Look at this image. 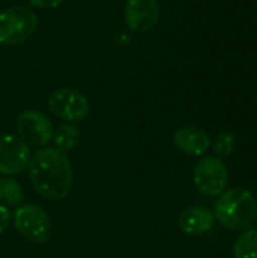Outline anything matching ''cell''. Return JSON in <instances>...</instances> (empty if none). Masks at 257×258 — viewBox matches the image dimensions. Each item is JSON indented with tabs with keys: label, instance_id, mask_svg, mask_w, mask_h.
I'll return each mask as SVG.
<instances>
[{
	"label": "cell",
	"instance_id": "obj_1",
	"mask_svg": "<svg viewBox=\"0 0 257 258\" xmlns=\"http://www.w3.org/2000/svg\"><path fill=\"white\" fill-rule=\"evenodd\" d=\"M27 169L33 189L44 198L59 201L71 192V163L68 157L55 147L38 150L30 157Z\"/></svg>",
	"mask_w": 257,
	"mask_h": 258
},
{
	"label": "cell",
	"instance_id": "obj_2",
	"mask_svg": "<svg viewBox=\"0 0 257 258\" xmlns=\"http://www.w3.org/2000/svg\"><path fill=\"white\" fill-rule=\"evenodd\" d=\"M214 216L227 230L250 227L257 218V201L245 189H230L218 195Z\"/></svg>",
	"mask_w": 257,
	"mask_h": 258
},
{
	"label": "cell",
	"instance_id": "obj_3",
	"mask_svg": "<svg viewBox=\"0 0 257 258\" xmlns=\"http://www.w3.org/2000/svg\"><path fill=\"white\" fill-rule=\"evenodd\" d=\"M38 27V17L26 6H14L0 12V44L18 45L27 41Z\"/></svg>",
	"mask_w": 257,
	"mask_h": 258
},
{
	"label": "cell",
	"instance_id": "obj_4",
	"mask_svg": "<svg viewBox=\"0 0 257 258\" xmlns=\"http://www.w3.org/2000/svg\"><path fill=\"white\" fill-rule=\"evenodd\" d=\"M14 225L21 237L32 243H45L52 234L50 218L36 204H24L14 213Z\"/></svg>",
	"mask_w": 257,
	"mask_h": 258
},
{
	"label": "cell",
	"instance_id": "obj_5",
	"mask_svg": "<svg viewBox=\"0 0 257 258\" xmlns=\"http://www.w3.org/2000/svg\"><path fill=\"white\" fill-rule=\"evenodd\" d=\"M48 109L61 119L77 122L89 115V101L76 89L58 88L48 97Z\"/></svg>",
	"mask_w": 257,
	"mask_h": 258
},
{
	"label": "cell",
	"instance_id": "obj_6",
	"mask_svg": "<svg viewBox=\"0 0 257 258\" xmlns=\"http://www.w3.org/2000/svg\"><path fill=\"white\" fill-rule=\"evenodd\" d=\"M229 181V172L220 157L208 156L194 168V183L206 197H218L224 192Z\"/></svg>",
	"mask_w": 257,
	"mask_h": 258
},
{
	"label": "cell",
	"instance_id": "obj_7",
	"mask_svg": "<svg viewBox=\"0 0 257 258\" xmlns=\"http://www.w3.org/2000/svg\"><path fill=\"white\" fill-rule=\"evenodd\" d=\"M18 136L32 147H44L53 139V125L50 119L38 110H24L15 122Z\"/></svg>",
	"mask_w": 257,
	"mask_h": 258
},
{
	"label": "cell",
	"instance_id": "obj_8",
	"mask_svg": "<svg viewBox=\"0 0 257 258\" xmlns=\"http://www.w3.org/2000/svg\"><path fill=\"white\" fill-rule=\"evenodd\" d=\"M30 150L26 142L14 135L0 136V174L15 175L23 172L30 162Z\"/></svg>",
	"mask_w": 257,
	"mask_h": 258
},
{
	"label": "cell",
	"instance_id": "obj_9",
	"mask_svg": "<svg viewBox=\"0 0 257 258\" xmlns=\"http://www.w3.org/2000/svg\"><path fill=\"white\" fill-rule=\"evenodd\" d=\"M161 15V6L158 0H127L124 6V20L132 32L151 30Z\"/></svg>",
	"mask_w": 257,
	"mask_h": 258
},
{
	"label": "cell",
	"instance_id": "obj_10",
	"mask_svg": "<svg viewBox=\"0 0 257 258\" xmlns=\"http://www.w3.org/2000/svg\"><path fill=\"white\" fill-rule=\"evenodd\" d=\"M173 139L176 147L188 156H203L211 147L209 135L195 125L180 127Z\"/></svg>",
	"mask_w": 257,
	"mask_h": 258
},
{
	"label": "cell",
	"instance_id": "obj_11",
	"mask_svg": "<svg viewBox=\"0 0 257 258\" xmlns=\"http://www.w3.org/2000/svg\"><path fill=\"white\" fill-rule=\"evenodd\" d=\"M215 216L206 207H192L185 210L179 218V228L189 236H200L214 227Z\"/></svg>",
	"mask_w": 257,
	"mask_h": 258
},
{
	"label": "cell",
	"instance_id": "obj_12",
	"mask_svg": "<svg viewBox=\"0 0 257 258\" xmlns=\"http://www.w3.org/2000/svg\"><path fill=\"white\" fill-rule=\"evenodd\" d=\"M80 141V130L77 128V125L74 124H64L61 125L56 133H53V142H55V148L65 153V151H71Z\"/></svg>",
	"mask_w": 257,
	"mask_h": 258
},
{
	"label": "cell",
	"instance_id": "obj_13",
	"mask_svg": "<svg viewBox=\"0 0 257 258\" xmlns=\"http://www.w3.org/2000/svg\"><path fill=\"white\" fill-rule=\"evenodd\" d=\"M24 192L18 181L3 175L0 177V203L6 206H17L23 201Z\"/></svg>",
	"mask_w": 257,
	"mask_h": 258
},
{
	"label": "cell",
	"instance_id": "obj_14",
	"mask_svg": "<svg viewBox=\"0 0 257 258\" xmlns=\"http://www.w3.org/2000/svg\"><path fill=\"white\" fill-rule=\"evenodd\" d=\"M235 258H257V230H248L241 234L235 243Z\"/></svg>",
	"mask_w": 257,
	"mask_h": 258
},
{
	"label": "cell",
	"instance_id": "obj_15",
	"mask_svg": "<svg viewBox=\"0 0 257 258\" xmlns=\"http://www.w3.org/2000/svg\"><path fill=\"white\" fill-rule=\"evenodd\" d=\"M233 148H235V136L230 132H223L217 136V139L214 142V150H215L217 156H220V157L230 156Z\"/></svg>",
	"mask_w": 257,
	"mask_h": 258
},
{
	"label": "cell",
	"instance_id": "obj_16",
	"mask_svg": "<svg viewBox=\"0 0 257 258\" xmlns=\"http://www.w3.org/2000/svg\"><path fill=\"white\" fill-rule=\"evenodd\" d=\"M11 219H12V215H11L9 209L6 206L0 204V234L9 227Z\"/></svg>",
	"mask_w": 257,
	"mask_h": 258
},
{
	"label": "cell",
	"instance_id": "obj_17",
	"mask_svg": "<svg viewBox=\"0 0 257 258\" xmlns=\"http://www.w3.org/2000/svg\"><path fill=\"white\" fill-rule=\"evenodd\" d=\"M32 6L35 8H42V9H55L58 8L64 0H27Z\"/></svg>",
	"mask_w": 257,
	"mask_h": 258
},
{
	"label": "cell",
	"instance_id": "obj_18",
	"mask_svg": "<svg viewBox=\"0 0 257 258\" xmlns=\"http://www.w3.org/2000/svg\"><path fill=\"white\" fill-rule=\"evenodd\" d=\"M256 219H257V218H256Z\"/></svg>",
	"mask_w": 257,
	"mask_h": 258
}]
</instances>
